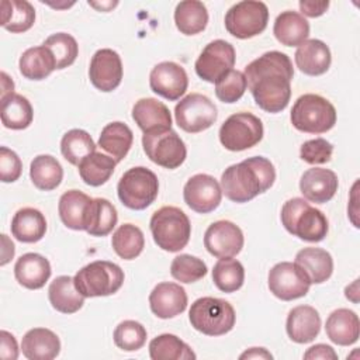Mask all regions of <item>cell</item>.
<instances>
[{"instance_id": "1", "label": "cell", "mask_w": 360, "mask_h": 360, "mask_svg": "<svg viewBox=\"0 0 360 360\" xmlns=\"http://www.w3.org/2000/svg\"><path fill=\"white\" fill-rule=\"evenodd\" d=\"M243 75L255 103L263 111L276 114L288 105L294 68L285 53L266 52L252 60Z\"/></svg>"}, {"instance_id": "2", "label": "cell", "mask_w": 360, "mask_h": 360, "mask_svg": "<svg viewBox=\"0 0 360 360\" xmlns=\"http://www.w3.org/2000/svg\"><path fill=\"white\" fill-rule=\"evenodd\" d=\"M276 180L273 163L263 156L231 165L221 176L222 194L233 202H248L267 191Z\"/></svg>"}, {"instance_id": "3", "label": "cell", "mask_w": 360, "mask_h": 360, "mask_svg": "<svg viewBox=\"0 0 360 360\" xmlns=\"http://www.w3.org/2000/svg\"><path fill=\"white\" fill-rule=\"evenodd\" d=\"M280 218L281 224L291 235L307 242L316 243L323 240L329 229L325 214L301 197L285 201Z\"/></svg>"}, {"instance_id": "4", "label": "cell", "mask_w": 360, "mask_h": 360, "mask_svg": "<svg viewBox=\"0 0 360 360\" xmlns=\"http://www.w3.org/2000/svg\"><path fill=\"white\" fill-rule=\"evenodd\" d=\"M149 228L155 243L166 252H180L191 236L188 217L177 207L166 205L153 212Z\"/></svg>"}, {"instance_id": "5", "label": "cell", "mask_w": 360, "mask_h": 360, "mask_svg": "<svg viewBox=\"0 0 360 360\" xmlns=\"http://www.w3.org/2000/svg\"><path fill=\"white\" fill-rule=\"evenodd\" d=\"M191 326L207 336H221L235 326L233 307L221 298L201 297L191 304L188 311Z\"/></svg>"}, {"instance_id": "6", "label": "cell", "mask_w": 360, "mask_h": 360, "mask_svg": "<svg viewBox=\"0 0 360 360\" xmlns=\"http://www.w3.org/2000/svg\"><path fill=\"white\" fill-rule=\"evenodd\" d=\"M290 120L292 127L301 132L323 134L335 127L336 110L325 97L307 93L294 103Z\"/></svg>"}, {"instance_id": "7", "label": "cell", "mask_w": 360, "mask_h": 360, "mask_svg": "<svg viewBox=\"0 0 360 360\" xmlns=\"http://www.w3.org/2000/svg\"><path fill=\"white\" fill-rule=\"evenodd\" d=\"M122 269L107 260H96L82 267L73 277L75 285L84 297H107L124 284Z\"/></svg>"}, {"instance_id": "8", "label": "cell", "mask_w": 360, "mask_h": 360, "mask_svg": "<svg viewBox=\"0 0 360 360\" xmlns=\"http://www.w3.org/2000/svg\"><path fill=\"white\" fill-rule=\"evenodd\" d=\"M120 201L131 210L141 211L148 208L158 197V176L143 166L128 169L117 186Z\"/></svg>"}, {"instance_id": "9", "label": "cell", "mask_w": 360, "mask_h": 360, "mask_svg": "<svg viewBox=\"0 0 360 360\" xmlns=\"http://www.w3.org/2000/svg\"><path fill=\"white\" fill-rule=\"evenodd\" d=\"M269 22V8L263 1L245 0L233 4L225 14L226 31L239 39L262 34Z\"/></svg>"}, {"instance_id": "10", "label": "cell", "mask_w": 360, "mask_h": 360, "mask_svg": "<svg viewBox=\"0 0 360 360\" xmlns=\"http://www.w3.org/2000/svg\"><path fill=\"white\" fill-rule=\"evenodd\" d=\"M263 124L252 112H236L228 117L219 128L222 146L232 152L246 150L257 145L263 138Z\"/></svg>"}, {"instance_id": "11", "label": "cell", "mask_w": 360, "mask_h": 360, "mask_svg": "<svg viewBox=\"0 0 360 360\" xmlns=\"http://www.w3.org/2000/svg\"><path fill=\"white\" fill-rule=\"evenodd\" d=\"M142 146L146 156L165 169H177L187 156L183 139L173 129L143 134Z\"/></svg>"}, {"instance_id": "12", "label": "cell", "mask_w": 360, "mask_h": 360, "mask_svg": "<svg viewBox=\"0 0 360 360\" xmlns=\"http://www.w3.org/2000/svg\"><path fill=\"white\" fill-rule=\"evenodd\" d=\"M217 117L215 104L200 93L187 94L174 107L176 124L188 134L208 129L217 121Z\"/></svg>"}, {"instance_id": "13", "label": "cell", "mask_w": 360, "mask_h": 360, "mask_svg": "<svg viewBox=\"0 0 360 360\" xmlns=\"http://www.w3.org/2000/svg\"><path fill=\"white\" fill-rule=\"evenodd\" d=\"M269 290L283 301L305 297L311 287L307 273L294 262H280L269 271Z\"/></svg>"}, {"instance_id": "14", "label": "cell", "mask_w": 360, "mask_h": 360, "mask_svg": "<svg viewBox=\"0 0 360 360\" xmlns=\"http://www.w3.org/2000/svg\"><path fill=\"white\" fill-rule=\"evenodd\" d=\"M236 60L233 45L224 39H215L205 45L195 60V73L208 83H217L224 75L232 70Z\"/></svg>"}, {"instance_id": "15", "label": "cell", "mask_w": 360, "mask_h": 360, "mask_svg": "<svg viewBox=\"0 0 360 360\" xmlns=\"http://www.w3.org/2000/svg\"><path fill=\"white\" fill-rule=\"evenodd\" d=\"M184 202L198 214H208L218 208L222 200V188L215 177L198 173L191 176L183 188Z\"/></svg>"}, {"instance_id": "16", "label": "cell", "mask_w": 360, "mask_h": 360, "mask_svg": "<svg viewBox=\"0 0 360 360\" xmlns=\"http://www.w3.org/2000/svg\"><path fill=\"white\" fill-rule=\"evenodd\" d=\"M243 233L240 228L231 221L212 222L204 233V246L218 259L233 257L243 248Z\"/></svg>"}, {"instance_id": "17", "label": "cell", "mask_w": 360, "mask_h": 360, "mask_svg": "<svg viewBox=\"0 0 360 360\" xmlns=\"http://www.w3.org/2000/svg\"><path fill=\"white\" fill-rule=\"evenodd\" d=\"M149 86L153 93L169 100H179L187 90L188 77L183 66L165 60L153 66L149 75Z\"/></svg>"}, {"instance_id": "18", "label": "cell", "mask_w": 360, "mask_h": 360, "mask_svg": "<svg viewBox=\"0 0 360 360\" xmlns=\"http://www.w3.org/2000/svg\"><path fill=\"white\" fill-rule=\"evenodd\" d=\"M89 77L91 84L104 93L115 90L122 80V62L120 55L110 48L98 49L90 60Z\"/></svg>"}, {"instance_id": "19", "label": "cell", "mask_w": 360, "mask_h": 360, "mask_svg": "<svg viewBox=\"0 0 360 360\" xmlns=\"http://www.w3.org/2000/svg\"><path fill=\"white\" fill-rule=\"evenodd\" d=\"M339 187L335 172L323 167H311L300 179V191L307 201L325 204L333 198Z\"/></svg>"}, {"instance_id": "20", "label": "cell", "mask_w": 360, "mask_h": 360, "mask_svg": "<svg viewBox=\"0 0 360 360\" xmlns=\"http://www.w3.org/2000/svg\"><path fill=\"white\" fill-rule=\"evenodd\" d=\"M149 307L160 319L174 318L187 308L186 290L177 283H159L149 294Z\"/></svg>"}, {"instance_id": "21", "label": "cell", "mask_w": 360, "mask_h": 360, "mask_svg": "<svg viewBox=\"0 0 360 360\" xmlns=\"http://www.w3.org/2000/svg\"><path fill=\"white\" fill-rule=\"evenodd\" d=\"M132 120L143 134L172 129V115L169 108L159 100L139 98L132 107Z\"/></svg>"}, {"instance_id": "22", "label": "cell", "mask_w": 360, "mask_h": 360, "mask_svg": "<svg viewBox=\"0 0 360 360\" xmlns=\"http://www.w3.org/2000/svg\"><path fill=\"white\" fill-rule=\"evenodd\" d=\"M285 330L288 338L295 343L312 342L321 330L319 312L311 305L294 307L288 312Z\"/></svg>"}, {"instance_id": "23", "label": "cell", "mask_w": 360, "mask_h": 360, "mask_svg": "<svg viewBox=\"0 0 360 360\" xmlns=\"http://www.w3.org/2000/svg\"><path fill=\"white\" fill-rule=\"evenodd\" d=\"M294 60L297 68L308 76H321L328 72L332 55L329 46L321 39H307L302 42L295 53Z\"/></svg>"}, {"instance_id": "24", "label": "cell", "mask_w": 360, "mask_h": 360, "mask_svg": "<svg viewBox=\"0 0 360 360\" xmlns=\"http://www.w3.org/2000/svg\"><path fill=\"white\" fill-rule=\"evenodd\" d=\"M51 264L39 253H25L14 264V276L18 284L28 290H39L51 277Z\"/></svg>"}, {"instance_id": "25", "label": "cell", "mask_w": 360, "mask_h": 360, "mask_svg": "<svg viewBox=\"0 0 360 360\" xmlns=\"http://www.w3.org/2000/svg\"><path fill=\"white\" fill-rule=\"evenodd\" d=\"M326 336L339 346H350L359 340L360 321L354 311L347 308L335 309L325 323Z\"/></svg>"}, {"instance_id": "26", "label": "cell", "mask_w": 360, "mask_h": 360, "mask_svg": "<svg viewBox=\"0 0 360 360\" xmlns=\"http://www.w3.org/2000/svg\"><path fill=\"white\" fill-rule=\"evenodd\" d=\"M21 352L28 360H52L60 352V340L51 329L34 328L24 335Z\"/></svg>"}, {"instance_id": "27", "label": "cell", "mask_w": 360, "mask_h": 360, "mask_svg": "<svg viewBox=\"0 0 360 360\" xmlns=\"http://www.w3.org/2000/svg\"><path fill=\"white\" fill-rule=\"evenodd\" d=\"M45 232L46 219L37 208H20L11 219V233L22 243H35L45 236Z\"/></svg>"}, {"instance_id": "28", "label": "cell", "mask_w": 360, "mask_h": 360, "mask_svg": "<svg viewBox=\"0 0 360 360\" xmlns=\"http://www.w3.org/2000/svg\"><path fill=\"white\" fill-rule=\"evenodd\" d=\"M273 34L276 39L285 46H300L308 39L309 22L297 11H283L277 15Z\"/></svg>"}, {"instance_id": "29", "label": "cell", "mask_w": 360, "mask_h": 360, "mask_svg": "<svg viewBox=\"0 0 360 360\" xmlns=\"http://www.w3.org/2000/svg\"><path fill=\"white\" fill-rule=\"evenodd\" d=\"M93 198L79 190H69L59 198L58 212L65 226L73 231L86 229V217Z\"/></svg>"}, {"instance_id": "30", "label": "cell", "mask_w": 360, "mask_h": 360, "mask_svg": "<svg viewBox=\"0 0 360 360\" xmlns=\"http://www.w3.org/2000/svg\"><path fill=\"white\" fill-rule=\"evenodd\" d=\"M295 263L307 273L311 284H321L330 278L333 259L330 253L321 248H304L295 255Z\"/></svg>"}, {"instance_id": "31", "label": "cell", "mask_w": 360, "mask_h": 360, "mask_svg": "<svg viewBox=\"0 0 360 360\" xmlns=\"http://www.w3.org/2000/svg\"><path fill=\"white\" fill-rule=\"evenodd\" d=\"M48 298L56 311L62 314H75L83 307L86 297L76 288L73 277L59 276L49 284Z\"/></svg>"}, {"instance_id": "32", "label": "cell", "mask_w": 360, "mask_h": 360, "mask_svg": "<svg viewBox=\"0 0 360 360\" xmlns=\"http://www.w3.org/2000/svg\"><path fill=\"white\" fill-rule=\"evenodd\" d=\"M134 142V134L131 128L121 122L114 121L107 124L100 134L98 146L105 150L114 160L121 162L129 152Z\"/></svg>"}, {"instance_id": "33", "label": "cell", "mask_w": 360, "mask_h": 360, "mask_svg": "<svg viewBox=\"0 0 360 360\" xmlns=\"http://www.w3.org/2000/svg\"><path fill=\"white\" fill-rule=\"evenodd\" d=\"M18 68L25 79L44 80L56 69V62L52 52L46 46L39 45L22 52Z\"/></svg>"}, {"instance_id": "34", "label": "cell", "mask_w": 360, "mask_h": 360, "mask_svg": "<svg viewBox=\"0 0 360 360\" xmlns=\"http://www.w3.org/2000/svg\"><path fill=\"white\" fill-rule=\"evenodd\" d=\"M174 22L184 35H195L208 24L207 7L198 0L180 1L174 8Z\"/></svg>"}, {"instance_id": "35", "label": "cell", "mask_w": 360, "mask_h": 360, "mask_svg": "<svg viewBox=\"0 0 360 360\" xmlns=\"http://www.w3.org/2000/svg\"><path fill=\"white\" fill-rule=\"evenodd\" d=\"M117 221V210L108 200L93 198L89 205L84 231L91 236H105L114 229Z\"/></svg>"}, {"instance_id": "36", "label": "cell", "mask_w": 360, "mask_h": 360, "mask_svg": "<svg viewBox=\"0 0 360 360\" xmlns=\"http://www.w3.org/2000/svg\"><path fill=\"white\" fill-rule=\"evenodd\" d=\"M35 22V10L27 0L1 1V27L13 34L28 31Z\"/></svg>"}, {"instance_id": "37", "label": "cell", "mask_w": 360, "mask_h": 360, "mask_svg": "<svg viewBox=\"0 0 360 360\" xmlns=\"http://www.w3.org/2000/svg\"><path fill=\"white\" fill-rule=\"evenodd\" d=\"M34 120V110L27 97L11 93L1 98V122L8 129H25Z\"/></svg>"}, {"instance_id": "38", "label": "cell", "mask_w": 360, "mask_h": 360, "mask_svg": "<svg viewBox=\"0 0 360 360\" xmlns=\"http://www.w3.org/2000/svg\"><path fill=\"white\" fill-rule=\"evenodd\" d=\"M30 177L38 190L51 191L60 184L63 169L56 158L51 155H38L30 165Z\"/></svg>"}, {"instance_id": "39", "label": "cell", "mask_w": 360, "mask_h": 360, "mask_svg": "<svg viewBox=\"0 0 360 360\" xmlns=\"http://www.w3.org/2000/svg\"><path fill=\"white\" fill-rule=\"evenodd\" d=\"M117 162L114 158L100 152H93L79 163V174L82 180L93 187H98L110 180Z\"/></svg>"}, {"instance_id": "40", "label": "cell", "mask_w": 360, "mask_h": 360, "mask_svg": "<svg viewBox=\"0 0 360 360\" xmlns=\"http://www.w3.org/2000/svg\"><path fill=\"white\" fill-rule=\"evenodd\" d=\"M149 356L152 360H194L195 353L180 338L172 333H163L153 338L149 343Z\"/></svg>"}, {"instance_id": "41", "label": "cell", "mask_w": 360, "mask_h": 360, "mask_svg": "<svg viewBox=\"0 0 360 360\" xmlns=\"http://www.w3.org/2000/svg\"><path fill=\"white\" fill-rule=\"evenodd\" d=\"M114 252L124 260H132L138 257L145 246V238L142 231L134 224H122L111 239Z\"/></svg>"}, {"instance_id": "42", "label": "cell", "mask_w": 360, "mask_h": 360, "mask_svg": "<svg viewBox=\"0 0 360 360\" xmlns=\"http://www.w3.org/2000/svg\"><path fill=\"white\" fill-rule=\"evenodd\" d=\"M60 152L62 156L75 166L93 152H96V143L93 138L84 129H70L68 131L60 141Z\"/></svg>"}, {"instance_id": "43", "label": "cell", "mask_w": 360, "mask_h": 360, "mask_svg": "<svg viewBox=\"0 0 360 360\" xmlns=\"http://www.w3.org/2000/svg\"><path fill=\"white\" fill-rule=\"evenodd\" d=\"M212 281L222 292H235L243 285L245 269L236 259H219L212 269Z\"/></svg>"}, {"instance_id": "44", "label": "cell", "mask_w": 360, "mask_h": 360, "mask_svg": "<svg viewBox=\"0 0 360 360\" xmlns=\"http://www.w3.org/2000/svg\"><path fill=\"white\" fill-rule=\"evenodd\" d=\"M42 45L52 52L56 62V69H65L73 65L79 55V45L76 39L66 32H56L49 35Z\"/></svg>"}, {"instance_id": "45", "label": "cell", "mask_w": 360, "mask_h": 360, "mask_svg": "<svg viewBox=\"0 0 360 360\" xmlns=\"http://www.w3.org/2000/svg\"><path fill=\"white\" fill-rule=\"evenodd\" d=\"M207 264L191 255H179L172 260L170 274L174 280L180 283H195L207 274Z\"/></svg>"}, {"instance_id": "46", "label": "cell", "mask_w": 360, "mask_h": 360, "mask_svg": "<svg viewBox=\"0 0 360 360\" xmlns=\"http://www.w3.org/2000/svg\"><path fill=\"white\" fill-rule=\"evenodd\" d=\"M146 329L142 323L127 319L117 325L114 330V343L117 347L125 352L139 350L146 342Z\"/></svg>"}, {"instance_id": "47", "label": "cell", "mask_w": 360, "mask_h": 360, "mask_svg": "<svg viewBox=\"0 0 360 360\" xmlns=\"http://www.w3.org/2000/svg\"><path fill=\"white\" fill-rule=\"evenodd\" d=\"M248 83L243 72L240 70H229L215 83V94L222 103H236L246 91Z\"/></svg>"}, {"instance_id": "48", "label": "cell", "mask_w": 360, "mask_h": 360, "mask_svg": "<svg viewBox=\"0 0 360 360\" xmlns=\"http://www.w3.org/2000/svg\"><path fill=\"white\" fill-rule=\"evenodd\" d=\"M333 153V145L325 138H315L305 141L300 148V156L309 165L328 163Z\"/></svg>"}, {"instance_id": "49", "label": "cell", "mask_w": 360, "mask_h": 360, "mask_svg": "<svg viewBox=\"0 0 360 360\" xmlns=\"http://www.w3.org/2000/svg\"><path fill=\"white\" fill-rule=\"evenodd\" d=\"M22 172V163L18 155L6 148H0V180L3 183H13L20 179Z\"/></svg>"}, {"instance_id": "50", "label": "cell", "mask_w": 360, "mask_h": 360, "mask_svg": "<svg viewBox=\"0 0 360 360\" xmlns=\"http://www.w3.org/2000/svg\"><path fill=\"white\" fill-rule=\"evenodd\" d=\"M0 340V357L4 360H15L18 357V345L15 338L7 330H1Z\"/></svg>"}, {"instance_id": "51", "label": "cell", "mask_w": 360, "mask_h": 360, "mask_svg": "<svg viewBox=\"0 0 360 360\" xmlns=\"http://www.w3.org/2000/svg\"><path fill=\"white\" fill-rule=\"evenodd\" d=\"M304 359L305 360H316V359H321V360H336L338 354H336V352L333 350L332 346L323 345V343H318V345H314V346L308 347V350L304 353Z\"/></svg>"}, {"instance_id": "52", "label": "cell", "mask_w": 360, "mask_h": 360, "mask_svg": "<svg viewBox=\"0 0 360 360\" xmlns=\"http://www.w3.org/2000/svg\"><path fill=\"white\" fill-rule=\"evenodd\" d=\"M300 10H301V15L304 17H319L322 14L326 13L328 7H329V1L328 0H322V1H314V0H301L298 3Z\"/></svg>"}, {"instance_id": "53", "label": "cell", "mask_w": 360, "mask_h": 360, "mask_svg": "<svg viewBox=\"0 0 360 360\" xmlns=\"http://www.w3.org/2000/svg\"><path fill=\"white\" fill-rule=\"evenodd\" d=\"M1 242H3V249H1V266H6L14 256V243L7 238V235H1Z\"/></svg>"}, {"instance_id": "54", "label": "cell", "mask_w": 360, "mask_h": 360, "mask_svg": "<svg viewBox=\"0 0 360 360\" xmlns=\"http://www.w3.org/2000/svg\"><path fill=\"white\" fill-rule=\"evenodd\" d=\"M239 359L240 360H243V359H269V360H271L273 354L270 352H267L264 347H250L249 350L243 352L239 356Z\"/></svg>"}, {"instance_id": "55", "label": "cell", "mask_w": 360, "mask_h": 360, "mask_svg": "<svg viewBox=\"0 0 360 360\" xmlns=\"http://www.w3.org/2000/svg\"><path fill=\"white\" fill-rule=\"evenodd\" d=\"M345 295L347 300H350L352 302L357 304L359 302V278H356L352 284H349L345 288Z\"/></svg>"}, {"instance_id": "56", "label": "cell", "mask_w": 360, "mask_h": 360, "mask_svg": "<svg viewBox=\"0 0 360 360\" xmlns=\"http://www.w3.org/2000/svg\"><path fill=\"white\" fill-rule=\"evenodd\" d=\"M14 93V82L7 76L6 72H1V98Z\"/></svg>"}, {"instance_id": "57", "label": "cell", "mask_w": 360, "mask_h": 360, "mask_svg": "<svg viewBox=\"0 0 360 360\" xmlns=\"http://www.w3.org/2000/svg\"><path fill=\"white\" fill-rule=\"evenodd\" d=\"M89 4H90V6H93V7H96L97 10H101V11H110V10H111V8H114L118 3H117V1H108V3H101V4H98V3L89 1Z\"/></svg>"}]
</instances>
